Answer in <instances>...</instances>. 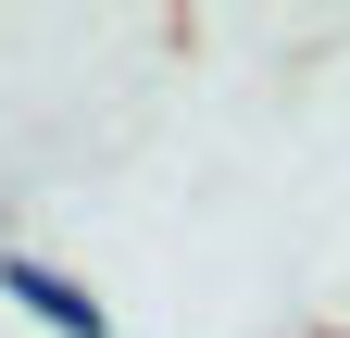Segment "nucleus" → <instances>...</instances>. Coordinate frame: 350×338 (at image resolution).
<instances>
[{"instance_id":"1","label":"nucleus","mask_w":350,"mask_h":338,"mask_svg":"<svg viewBox=\"0 0 350 338\" xmlns=\"http://www.w3.org/2000/svg\"><path fill=\"white\" fill-rule=\"evenodd\" d=\"M0 288H13V301H25V313H51L63 338H100V301H88V288H63L51 263H0Z\"/></svg>"}]
</instances>
